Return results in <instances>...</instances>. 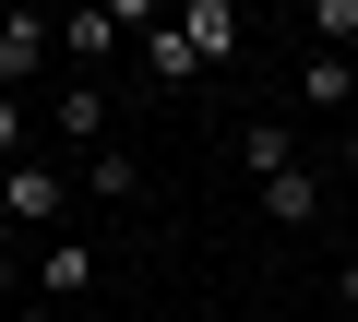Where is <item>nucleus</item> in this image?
<instances>
[{
  "mask_svg": "<svg viewBox=\"0 0 358 322\" xmlns=\"http://www.w3.org/2000/svg\"><path fill=\"white\" fill-rule=\"evenodd\" d=\"M48 60H60V24H48V13H13V24H0V96L36 84Z\"/></svg>",
  "mask_w": 358,
  "mask_h": 322,
  "instance_id": "obj_1",
  "label": "nucleus"
},
{
  "mask_svg": "<svg viewBox=\"0 0 358 322\" xmlns=\"http://www.w3.org/2000/svg\"><path fill=\"white\" fill-rule=\"evenodd\" d=\"M36 275H48V298H60V310H72V298H96V251H84V239H60Z\"/></svg>",
  "mask_w": 358,
  "mask_h": 322,
  "instance_id": "obj_8",
  "label": "nucleus"
},
{
  "mask_svg": "<svg viewBox=\"0 0 358 322\" xmlns=\"http://www.w3.org/2000/svg\"><path fill=\"white\" fill-rule=\"evenodd\" d=\"M334 298H346V310H358V263H346V275H334Z\"/></svg>",
  "mask_w": 358,
  "mask_h": 322,
  "instance_id": "obj_12",
  "label": "nucleus"
},
{
  "mask_svg": "<svg viewBox=\"0 0 358 322\" xmlns=\"http://www.w3.org/2000/svg\"><path fill=\"white\" fill-rule=\"evenodd\" d=\"M239 168H251V180H275V168H299V131H275V119H251V131H239Z\"/></svg>",
  "mask_w": 358,
  "mask_h": 322,
  "instance_id": "obj_9",
  "label": "nucleus"
},
{
  "mask_svg": "<svg viewBox=\"0 0 358 322\" xmlns=\"http://www.w3.org/2000/svg\"><path fill=\"white\" fill-rule=\"evenodd\" d=\"M131 36H143V84H155V96H179V84H203V60H192V36H179V24H155V13H143Z\"/></svg>",
  "mask_w": 358,
  "mask_h": 322,
  "instance_id": "obj_2",
  "label": "nucleus"
},
{
  "mask_svg": "<svg viewBox=\"0 0 358 322\" xmlns=\"http://www.w3.org/2000/svg\"><path fill=\"white\" fill-rule=\"evenodd\" d=\"M120 36H131V24H120V13H72V24H60V60H72V72H84V60H108V48H120Z\"/></svg>",
  "mask_w": 358,
  "mask_h": 322,
  "instance_id": "obj_7",
  "label": "nucleus"
},
{
  "mask_svg": "<svg viewBox=\"0 0 358 322\" xmlns=\"http://www.w3.org/2000/svg\"><path fill=\"white\" fill-rule=\"evenodd\" d=\"M346 96H358V72H346L334 48H310V60H299V108H310V119H346Z\"/></svg>",
  "mask_w": 358,
  "mask_h": 322,
  "instance_id": "obj_5",
  "label": "nucleus"
},
{
  "mask_svg": "<svg viewBox=\"0 0 358 322\" xmlns=\"http://www.w3.org/2000/svg\"><path fill=\"white\" fill-rule=\"evenodd\" d=\"M179 36H192V60H239V0H179Z\"/></svg>",
  "mask_w": 358,
  "mask_h": 322,
  "instance_id": "obj_3",
  "label": "nucleus"
},
{
  "mask_svg": "<svg viewBox=\"0 0 358 322\" xmlns=\"http://www.w3.org/2000/svg\"><path fill=\"white\" fill-rule=\"evenodd\" d=\"M24 143H36L24 131V96H0V168H24Z\"/></svg>",
  "mask_w": 358,
  "mask_h": 322,
  "instance_id": "obj_11",
  "label": "nucleus"
},
{
  "mask_svg": "<svg viewBox=\"0 0 358 322\" xmlns=\"http://www.w3.org/2000/svg\"><path fill=\"white\" fill-rule=\"evenodd\" d=\"M0 227H13V203H0Z\"/></svg>",
  "mask_w": 358,
  "mask_h": 322,
  "instance_id": "obj_14",
  "label": "nucleus"
},
{
  "mask_svg": "<svg viewBox=\"0 0 358 322\" xmlns=\"http://www.w3.org/2000/svg\"><path fill=\"white\" fill-rule=\"evenodd\" d=\"M13 322H48V310H13Z\"/></svg>",
  "mask_w": 358,
  "mask_h": 322,
  "instance_id": "obj_13",
  "label": "nucleus"
},
{
  "mask_svg": "<svg viewBox=\"0 0 358 322\" xmlns=\"http://www.w3.org/2000/svg\"><path fill=\"white\" fill-rule=\"evenodd\" d=\"M0 203H13V227H48V215H60V168H48V155L0 168Z\"/></svg>",
  "mask_w": 358,
  "mask_h": 322,
  "instance_id": "obj_4",
  "label": "nucleus"
},
{
  "mask_svg": "<svg viewBox=\"0 0 358 322\" xmlns=\"http://www.w3.org/2000/svg\"><path fill=\"white\" fill-rule=\"evenodd\" d=\"M263 215H275V227H310V215H322V180H310V168H275V180H263Z\"/></svg>",
  "mask_w": 358,
  "mask_h": 322,
  "instance_id": "obj_6",
  "label": "nucleus"
},
{
  "mask_svg": "<svg viewBox=\"0 0 358 322\" xmlns=\"http://www.w3.org/2000/svg\"><path fill=\"white\" fill-rule=\"evenodd\" d=\"M60 131H72V143H96V131H108V96H96L84 72H60Z\"/></svg>",
  "mask_w": 358,
  "mask_h": 322,
  "instance_id": "obj_10",
  "label": "nucleus"
}]
</instances>
